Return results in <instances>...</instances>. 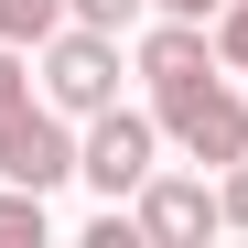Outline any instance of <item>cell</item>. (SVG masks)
Segmentation results:
<instances>
[{"instance_id": "obj_1", "label": "cell", "mask_w": 248, "mask_h": 248, "mask_svg": "<svg viewBox=\"0 0 248 248\" xmlns=\"http://www.w3.org/2000/svg\"><path fill=\"white\" fill-rule=\"evenodd\" d=\"M0 173H11V184H32V194L76 184L65 108H54V97H32V65H22V44H0Z\"/></svg>"}, {"instance_id": "obj_6", "label": "cell", "mask_w": 248, "mask_h": 248, "mask_svg": "<svg viewBox=\"0 0 248 248\" xmlns=\"http://www.w3.org/2000/svg\"><path fill=\"white\" fill-rule=\"evenodd\" d=\"M65 32V0H0V44H44Z\"/></svg>"}, {"instance_id": "obj_11", "label": "cell", "mask_w": 248, "mask_h": 248, "mask_svg": "<svg viewBox=\"0 0 248 248\" xmlns=\"http://www.w3.org/2000/svg\"><path fill=\"white\" fill-rule=\"evenodd\" d=\"M151 11H184V22H216L227 0H151Z\"/></svg>"}, {"instance_id": "obj_7", "label": "cell", "mask_w": 248, "mask_h": 248, "mask_svg": "<svg viewBox=\"0 0 248 248\" xmlns=\"http://www.w3.org/2000/svg\"><path fill=\"white\" fill-rule=\"evenodd\" d=\"M0 237H44V194L0 173Z\"/></svg>"}, {"instance_id": "obj_2", "label": "cell", "mask_w": 248, "mask_h": 248, "mask_svg": "<svg viewBox=\"0 0 248 248\" xmlns=\"http://www.w3.org/2000/svg\"><path fill=\"white\" fill-rule=\"evenodd\" d=\"M151 119H162V140H184L194 162H216V173L248 151V97H227L216 54H205V65H173V76H151Z\"/></svg>"}, {"instance_id": "obj_5", "label": "cell", "mask_w": 248, "mask_h": 248, "mask_svg": "<svg viewBox=\"0 0 248 248\" xmlns=\"http://www.w3.org/2000/svg\"><path fill=\"white\" fill-rule=\"evenodd\" d=\"M130 227H140V237H162V248H194L205 227H227V205L205 194V184H184V173H151V184L130 194Z\"/></svg>"}, {"instance_id": "obj_9", "label": "cell", "mask_w": 248, "mask_h": 248, "mask_svg": "<svg viewBox=\"0 0 248 248\" xmlns=\"http://www.w3.org/2000/svg\"><path fill=\"white\" fill-rule=\"evenodd\" d=\"M151 0H65V22H97V32H130Z\"/></svg>"}, {"instance_id": "obj_3", "label": "cell", "mask_w": 248, "mask_h": 248, "mask_svg": "<svg viewBox=\"0 0 248 248\" xmlns=\"http://www.w3.org/2000/svg\"><path fill=\"white\" fill-rule=\"evenodd\" d=\"M44 97H54L65 119H97V108H119V32H97V22H65V32H44Z\"/></svg>"}, {"instance_id": "obj_4", "label": "cell", "mask_w": 248, "mask_h": 248, "mask_svg": "<svg viewBox=\"0 0 248 248\" xmlns=\"http://www.w3.org/2000/svg\"><path fill=\"white\" fill-rule=\"evenodd\" d=\"M151 151H162V119H140V108H97V119H87V140H76V173L119 205V194H140V184H151Z\"/></svg>"}, {"instance_id": "obj_10", "label": "cell", "mask_w": 248, "mask_h": 248, "mask_svg": "<svg viewBox=\"0 0 248 248\" xmlns=\"http://www.w3.org/2000/svg\"><path fill=\"white\" fill-rule=\"evenodd\" d=\"M216 205H227V227H248V151L227 162V184H216Z\"/></svg>"}, {"instance_id": "obj_8", "label": "cell", "mask_w": 248, "mask_h": 248, "mask_svg": "<svg viewBox=\"0 0 248 248\" xmlns=\"http://www.w3.org/2000/svg\"><path fill=\"white\" fill-rule=\"evenodd\" d=\"M205 32H216V65H237V76H248V0H227Z\"/></svg>"}]
</instances>
